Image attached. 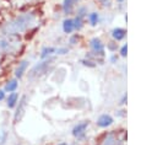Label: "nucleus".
<instances>
[{
    "instance_id": "obj_1",
    "label": "nucleus",
    "mask_w": 157,
    "mask_h": 145,
    "mask_svg": "<svg viewBox=\"0 0 157 145\" xmlns=\"http://www.w3.org/2000/svg\"><path fill=\"white\" fill-rule=\"evenodd\" d=\"M36 20L37 14L29 9L13 14L0 23V36H23L34 27Z\"/></svg>"
},
{
    "instance_id": "obj_2",
    "label": "nucleus",
    "mask_w": 157,
    "mask_h": 145,
    "mask_svg": "<svg viewBox=\"0 0 157 145\" xmlns=\"http://www.w3.org/2000/svg\"><path fill=\"white\" fill-rule=\"evenodd\" d=\"M22 47V36H0V53L7 59H17Z\"/></svg>"
},
{
    "instance_id": "obj_3",
    "label": "nucleus",
    "mask_w": 157,
    "mask_h": 145,
    "mask_svg": "<svg viewBox=\"0 0 157 145\" xmlns=\"http://www.w3.org/2000/svg\"><path fill=\"white\" fill-rule=\"evenodd\" d=\"M55 60V57H50V58H47V59H40L39 61H37L33 66H31L27 72H26V76L29 81H34L39 77H42L43 75L47 74L49 66L54 63Z\"/></svg>"
},
{
    "instance_id": "obj_4",
    "label": "nucleus",
    "mask_w": 157,
    "mask_h": 145,
    "mask_svg": "<svg viewBox=\"0 0 157 145\" xmlns=\"http://www.w3.org/2000/svg\"><path fill=\"white\" fill-rule=\"evenodd\" d=\"M28 101H29V98H28V95H27V93H23V95L20 96L18 103H17L16 107L13 108V113H12V119H11V122H12L13 125L18 124V123L22 120V118L25 117L26 109H27V106H28Z\"/></svg>"
},
{
    "instance_id": "obj_5",
    "label": "nucleus",
    "mask_w": 157,
    "mask_h": 145,
    "mask_svg": "<svg viewBox=\"0 0 157 145\" xmlns=\"http://www.w3.org/2000/svg\"><path fill=\"white\" fill-rule=\"evenodd\" d=\"M31 66V61L29 59H18L13 66V70H12V75L15 79H17L18 81H21L25 76H26V72L27 70L29 69Z\"/></svg>"
},
{
    "instance_id": "obj_6",
    "label": "nucleus",
    "mask_w": 157,
    "mask_h": 145,
    "mask_svg": "<svg viewBox=\"0 0 157 145\" xmlns=\"http://www.w3.org/2000/svg\"><path fill=\"white\" fill-rule=\"evenodd\" d=\"M88 127H90V120H81L76 123L71 129L72 136L77 140H83L86 138V131Z\"/></svg>"
},
{
    "instance_id": "obj_7",
    "label": "nucleus",
    "mask_w": 157,
    "mask_h": 145,
    "mask_svg": "<svg viewBox=\"0 0 157 145\" xmlns=\"http://www.w3.org/2000/svg\"><path fill=\"white\" fill-rule=\"evenodd\" d=\"M88 45H90L91 52H92L93 54H96L97 57H101V58L104 57V54H105V53H104V52H105V47H104L103 42L101 41V38H98V37L91 38L90 42H88Z\"/></svg>"
},
{
    "instance_id": "obj_8",
    "label": "nucleus",
    "mask_w": 157,
    "mask_h": 145,
    "mask_svg": "<svg viewBox=\"0 0 157 145\" xmlns=\"http://www.w3.org/2000/svg\"><path fill=\"white\" fill-rule=\"evenodd\" d=\"M20 96H21V93H20L18 91L6 93V98H5V101H4L6 108H7V109H13V108L16 107V104L18 103Z\"/></svg>"
},
{
    "instance_id": "obj_9",
    "label": "nucleus",
    "mask_w": 157,
    "mask_h": 145,
    "mask_svg": "<svg viewBox=\"0 0 157 145\" xmlns=\"http://www.w3.org/2000/svg\"><path fill=\"white\" fill-rule=\"evenodd\" d=\"M18 87H20V81L12 76V77H9V79H6V81L4 82L2 90H4L6 93H10V92H15V91H18Z\"/></svg>"
},
{
    "instance_id": "obj_10",
    "label": "nucleus",
    "mask_w": 157,
    "mask_h": 145,
    "mask_svg": "<svg viewBox=\"0 0 157 145\" xmlns=\"http://www.w3.org/2000/svg\"><path fill=\"white\" fill-rule=\"evenodd\" d=\"M113 122H114V119H113V117H112L110 114H108V113H103V114H101V116L97 118L96 124H97L98 128L104 129V128H108L109 125H112Z\"/></svg>"
},
{
    "instance_id": "obj_11",
    "label": "nucleus",
    "mask_w": 157,
    "mask_h": 145,
    "mask_svg": "<svg viewBox=\"0 0 157 145\" xmlns=\"http://www.w3.org/2000/svg\"><path fill=\"white\" fill-rule=\"evenodd\" d=\"M80 0H63V4H61V10L65 15H71L72 11L75 10V6L76 4Z\"/></svg>"
},
{
    "instance_id": "obj_12",
    "label": "nucleus",
    "mask_w": 157,
    "mask_h": 145,
    "mask_svg": "<svg viewBox=\"0 0 157 145\" xmlns=\"http://www.w3.org/2000/svg\"><path fill=\"white\" fill-rule=\"evenodd\" d=\"M61 28H63V32L65 34H72L75 32V27H74V20L71 17H66L63 20V23H61Z\"/></svg>"
},
{
    "instance_id": "obj_13",
    "label": "nucleus",
    "mask_w": 157,
    "mask_h": 145,
    "mask_svg": "<svg viewBox=\"0 0 157 145\" xmlns=\"http://www.w3.org/2000/svg\"><path fill=\"white\" fill-rule=\"evenodd\" d=\"M55 50H56V47L54 45H44L39 52V59H47V58L54 57Z\"/></svg>"
},
{
    "instance_id": "obj_14",
    "label": "nucleus",
    "mask_w": 157,
    "mask_h": 145,
    "mask_svg": "<svg viewBox=\"0 0 157 145\" xmlns=\"http://www.w3.org/2000/svg\"><path fill=\"white\" fill-rule=\"evenodd\" d=\"M125 34H126V31H125L124 28H121V27H115V28L112 29V37H113L114 41H117V42L124 39Z\"/></svg>"
},
{
    "instance_id": "obj_15",
    "label": "nucleus",
    "mask_w": 157,
    "mask_h": 145,
    "mask_svg": "<svg viewBox=\"0 0 157 145\" xmlns=\"http://www.w3.org/2000/svg\"><path fill=\"white\" fill-rule=\"evenodd\" d=\"M87 22L91 25V26H97L99 23V14L97 11H92V12H88L87 14Z\"/></svg>"
},
{
    "instance_id": "obj_16",
    "label": "nucleus",
    "mask_w": 157,
    "mask_h": 145,
    "mask_svg": "<svg viewBox=\"0 0 157 145\" xmlns=\"http://www.w3.org/2000/svg\"><path fill=\"white\" fill-rule=\"evenodd\" d=\"M74 27H75V31H81L82 28H83V26H85V18H81V17H78V16H75L74 18Z\"/></svg>"
},
{
    "instance_id": "obj_17",
    "label": "nucleus",
    "mask_w": 157,
    "mask_h": 145,
    "mask_svg": "<svg viewBox=\"0 0 157 145\" xmlns=\"http://www.w3.org/2000/svg\"><path fill=\"white\" fill-rule=\"evenodd\" d=\"M9 136L10 133L7 129H0V145H6V143L9 141Z\"/></svg>"
},
{
    "instance_id": "obj_18",
    "label": "nucleus",
    "mask_w": 157,
    "mask_h": 145,
    "mask_svg": "<svg viewBox=\"0 0 157 145\" xmlns=\"http://www.w3.org/2000/svg\"><path fill=\"white\" fill-rule=\"evenodd\" d=\"M88 11H87V7L86 6H78L77 7V11H76V16L81 17V18H85L87 16Z\"/></svg>"
},
{
    "instance_id": "obj_19",
    "label": "nucleus",
    "mask_w": 157,
    "mask_h": 145,
    "mask_svg": "<svg viewBox=\"0 0 157 145\" xmlns=\"http://www.w3.org/2000/svg\"><path fill=\"white\" fill-rule=\"evenodd\" d=\"M80 63L83 65V66H87V68H96V63L94 61H92V60H90V59H87V58H82L81 60H80Z\"/></svg>"
},
{
    "instance_id": "obj_20",
    "label": "nucleus",
    "mask_w": 157,
    "mask_h": 145,
    "mask_svg": "<svg viewBox=\"0 0 157 145\" xmlns=\"http://www.w3.org/2000/svg\"><path fill=\"white\" fill-rule=\"evenodd\" d=\"M70 52V49L67 47H56V50H55V55H65Z\"/></svg>"
},
{
    "instance_id": "obj_21",
    "label": "nucleus",
    "mask_w": 157,
    "mask_h": 145,
    "mask_svg": "<svg viewBox=\"0 0 157 145\" xmlns=\"http://www.w3.org/2000/svg\"><path fill=\"white\" fill-rule=\"evenodd\" d=\"M77 42H78V34H70L69 43H70L71 45H75Z\"/></svg>"
},
{
    "instance_id": "obj_22",
    "label": "nucleus",
    "mask_w": 157,
    "mask_h": 145,
    "mask_svg": "<svg viewBox=\"0 0 157 145\" xmlns=\"http://www.w3.org/2000/svg\"><path fill=\"white\" fill-rule=\"evenodd\" d=\"M117 48H118V45H117L115 42H109V43H107V49H108L109 52H115Z\"/></svg>"
},
{
    "instance_id": "obj_23",
    "label": "nucleus",
    "mask_w": 157,
    "mask_h": 145,
    "mask_svg": "<svg viewBox=\"0 0 157 145\" xmlns=\"http://www.w3.org/2000/svg\"><path fill=\"white\" fill-rule=\"evenodd\" d=\"M126 52H128V45L124 44V45L120 48V55H121V57H126Z\"/></svg>"
},
{
    "instance_id": "obj_24",
    "label": "nucleus",
    "mask_w": 157,
    "mask_h": 145,
    "mask_svg": "<svg viewBox=\"0 0 157 145\" xmlns=\"http://www.w3.org/2000/svg\"><path fill=\"white\" fill-rule=\"evenodd\" d=\"M6 98V92L2 90V87H0V102H4Z\"/></svg>"
},
{
    "instance_id": "obj_25",
    "label": "nucleus",
    "mask_w": 157,
    "mask_h": 145,
    "mask_svg": "<svg viewBox=\"0 0 157 145\" xmlns=\"http://www.w3.org/2000/svg\"><path fill=\"white\" fill-rule=\"evenodd\" d=\"M99 4H102L103 6H109V4H110V1L109 0H97Z\"/></svg>"
},
{
    "instance_id": "obj_26",
    "label": "nucleus",
    "mask_w": 157,
    "mask_h": 145,
    "mask_svg": "<svg viewBox=\"0 0 157 145\" xmlns=\"http://www.w3.org/2000/svg\"><path fill=\"white\" fill-rule=\"evenodd\" d=\"M56 145H69V144H67L66 141H60V143H58Z\"/></svg>"
},
{
    "instance_id": "obj_27",
    "label": "nucleus",
    "mask_w": 157,
    "mask_h": 145,
    "mask_svg": "<svg viewBox=\"0 0 157 145\" xmlns=\"http://www.w3.org/2000/svg\"><path fill=\"white\" fill-rule=\"evenodd\" d=\"M118 1H119V2H121V1H123V0H118Z\"/></svg>"
},
{
    "instance_id": "obj_28",
    "label": "nucleus",
    "mask_w": 157,
    "mask_h": 145,
    "mask_svg": "<svg viewBox=\"0 0 157 145\" xmlns=\"http://www.w3.org/2000/svg\"><path fill=\"white\" fill-rule=\"evenodd\" d=\"M15 145H21V144H15Z\"/></svg>"
}]
</instances>
